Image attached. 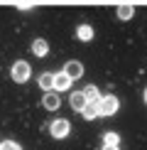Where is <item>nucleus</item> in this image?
I'll list each match as a JSON object with an SVG mask.
<instances>
[{
    "mask_svg": "<svg viewBox=\"0 0 147 150\" xmlns=\"http://www.w3.org/2000/svg\"><path fill=\"white\" fill-rule=\"evenodd\" d=\"M118 108H120V101H118V96H113V93L101 96V101H98V113L101 116H113V113H118Z\"/></svg>",
    "mask_w": 147,
    "mask_h": 150,
    "instance_id": "obj_1",
    "label": "nucleus"
},
{
    "mask_svg": "<svg viewBox=\"0 0 147 150\" xmlns=\"http://www.w3.org/2000/svg\"><path fill=\"white\" fill-rule=\"evenodd\" d=\"M10 74H12V79L17 81V84H24V81H29V76H32V67L27 64V62H15L12 64V69H10Z\"/></svg>",
    "mask_w": 147,
    "mask_h": 150,
    "instance_id": "obj_2",
    "label": "nucleus"
},
{
    "mask_svg": "<svg viewBox=\"0 0 147 150\" xmlns=\"http://www.w3.org/2000/svg\"><path fill=\"white\" fill-rule=\"evenodd\" d=\"M49 133L61 140V138H66V135L71 133V123L66 121V118H57L54 123H49Z\"/></svg>",
    "mask_w": 147,
    "mask_h": 150,
    "instance_id": "obj_3",
    "label": "nucleus"
},
{
    "mask_svg": "<svg viewBox=\"0 0 147 150\" xmlns=\"http://www.w3.org/2000/svg\"><path fill=\"white\" fill-rule=\"evenodd\" d=\"M71 76H69V74H66L64 69H61V71H57V74H54V91H69V86H71Z\"/></svg>",
    "mask_w": 147,
    "mask_h": 150,
    "instance_id": "obj_4",
    "label": "nucleus"
},
{
    "mask_svg": "<svg viewBox=\"0 0 147 150\" xmlns=\"http://www.w3.org/2000/svg\"><path fill=\"white\" fill-rule=\"evenodd\" d=\"M42 106H44L47 111H57L59 106H61L59 91H44V96H42Z\"/></svg>",
    "mask_w": 147,
    "mask_h": 150,
    "instance_id": "obj_5",
    "label": "nucleus"
},
{
    "mask_svg": "<svg viewBox=\"0 0 147 150\" xmlns=\"http://www.w3.org/2000/svg\"><path fill=\"white\" fill-rule=\"evenodd\" d=\"M86 103H88V98H86V93L83 91H71V96H69V106L74 111H78V113H81V111L86 108Z\"/></svg>",
    "mask_w": 147,
    "mask_h": 150,
    "instance_id": "obj_6",
    "label": "nucleus"
},
{
    "mask_svg": "<svg viewBox=\"0 0 147 150\" xmlns=\"http://www.w3.org/2000/svg\"><path fill=\"white\" fill-rule=\"evenodd\" d=\"M64 71L69 74V76H71L74 81L83 76V67H81V62H76V59H71V62H66V64H64Z\"/></svg>",
    "mask_w": 147,
    "mask_h": 150,
    "instance_id": "obj_7",
    "label": "nucleus"
},
{
    "mask_svg": "<svg viewBox=\"0 0 147 150\" xmlns=\"http://www.w3.org/2000/svg\"><path fill=\"white\" fill-rule=\"evenodd\" d=\"M37 84H39L42 91H54V74H49V71L39 74V76H37Z\"/></svg>",
    "mask_w": 147,
    "mask_h": 150,
    "instance_id": "obj_8",
    "label": "nucleus"
},
{
    "mask_svg": "<svg viewBox=\"0 0 147 150\" xmlns=\"http://www.w3.org/2000/svg\"><path fill=\"white\" fill-rule=\"evenodd\" d=\"M47 52H49L47 40H34L32 42V54H34V57H47Z\"/></svg>",
    "mask_w": 147,
    "mask_h": 150,
    "instance_id": "obj_9",
    "label": "nucleus"
},
{
    "mask_svg": "<svg viewBox=\"0 0 147 150\" xmlns=\"http://www.w3.org/2000/svg\"><path fill=\"white\" fill-rule=\"evenodd\" d=\"M76 37H78L81 42L93 40V27H91V25H78V27H76Z\"/></svg>",
    "mask_w": 147,
    "mask_h": 150,
    "instance_id": "obj_10",
    "label": "nucleus"
},
{
    "mask_svg": "<svg viewBox=\"0 0 147 150\" xmlns=\"http://www.w3.org/2000/svg\"><path fill=\"white\" fill-rule=\"evenodd\" d=\"M83 93H86V98H88V103H98L101 101V91H98V86H86L83 89Z\"/></svg>",
    "mask_w": 147,
    "mask_h": 150,
    "instance_id": "obj_11",
    "label": "nucleus"
},
{
    "mask_svg": "<svg viewBox=\"0 0 147 150\" xmlns=\"http://www.w3.org/2000/svg\"><path fill=\"white\" fill-rule=\"evenodd\" d=\"M81 116L86 118V121H93V118H98L101 113H98V103H86V108L81 111Z\"/></svg>",
    "mask_w": 147,
    "mask_h": 150,
    "instance_id": "obj_12",
    "label": "nucleus"
},
{
    "mask_svg": "<svg viewBox=\"0 0 147 150\" xmlns=\"http://www.w3.org/2000/svg\"><path fill=\"white\" fill-rule=\"evenodd\" d=\"M132 15H135L132 5H118V20H130Z\"/></svg>",
    "mask_w": 147,
    "mask_h": 150,
    "instance_id": "obj_13",
    "label": "nucleus"
},
{
    "mask_svg": "<svg viewBox=\"0 0 147 150\" xmlns=\"http://www.w3.org/2000/svg\"><path fill=\"white\" fill-rule=\"evenodd\" d=\"M103 143H110V145H120V135L113 133V130H108V133H103Z\"/></svg>",
    "mask_w": 147,
    "mask_h": 150,
    "instance_id": "obj_14",
    "label": "nucleus"
},
{
    "mask_svg": "<svg viewBox=\"0 0 147 150\" xmlns=\"http://www.w3.org/2000/svg\"><path fill=\"white\" fill-rule=\"evenodd\" d=\"M0 148H3V150H22L15 140H5V143H0Z\"/></svg>",
    "mask_w": 147,
    "mask_h": 150,
    "instance_id": "obj_15",
    "label": "nucleus"
},
{
    "mask_svg": "<svg viewBox=\"0 0 147 150\" xmlns=\"http://www.w3.org/2000/svg\"><path fill=\"white\" fill-rule=\"evenodd\" d=\"M101 150H120V148H118V145H110V143H103Z\"/></svg>",
    "mask_w": 147,
    "mask_h": 150,
    "instance_id": "obj_16",
    "label": "nucleus"
},
{
    "mask_svg": "<svg viewBox=\"0 0 147 150\" xmlns=\"http://www.w3.org/2000/svg\"><path fill=\"white\" fill-rule=\"evenodd\" d=\"M145 103H147V89H145Z\"/></svg>",
    "mask_w": 147,
    "mask_h": 150,
    "instance_id": "obj_17",
    "label": "nucleus"
},
{
    "mask_svg": "<svg viewBox=\"0 0 147 150\" xmlns=\"http://www.w3.org/2000/svg\"><path fill=\"white\" fill-rule=\"evenodd\" d=\"M0 150H3V148H0Z\"/></svg>",
    "mask_w": 147,
    "mask_h": 150,
    "instance_id": "obj_18",
    "label": "nucleus"
}]
</instances>
